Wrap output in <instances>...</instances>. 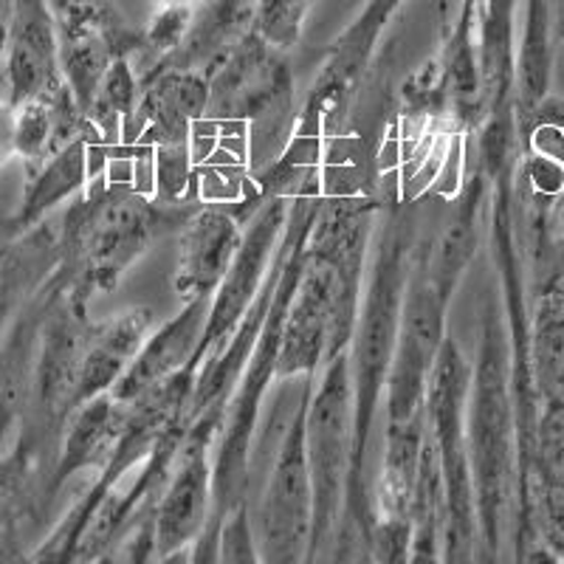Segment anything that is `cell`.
Segmentation results:
<instances>
[{
	"mask_svg": "<svg viewBox=\"0 0 564 564\" xmlns=\"http://www.w3.org/2000/svg\"><path fill=\"white\" fill-rule=\"evenodd\" d=\"M376 212L379 204L365 198L319 200L300 285L282 325L276 352L280 381L316 379L322 367L350 350L365 296V257Z\"/></svg>",
	"mask_w": 564,
	"mask_h": 564,
	"instance_id": "obj_1",
	"label": "cell"
},
{
	"mask_svg": "<svg viewBox=\"0 0 564 564\" xmlns=\"http://www.w3.org/2000/svg\"><path fill=\"white\" fill-rule=\"evenodd\" d=\"M412 251H415V226L404 206H398L381 229L370 282L361 296L359 322H356V334L350 341L352 460L350 475H347L345 517H341L339 539H336L339 551L334 553V558H339L341 547L352 533H359V542H365V551L370 556L376 517H372V502L367 497L365 480L367 446H370L372 423H376V412H379L381 395L387 390V376H390L392 352H395Z\"/></svg>",
	"mask_w": 564,
	"mask_h": 564,
	"instance_id": "obj_2",
	"label": "cell"
},
{
	"mask_svg": "<svg viewBox=\"0 0 564 564\" xmlns=\"http://www.w3.org/2000/svg\"><path fill=\"white\" fill-rule=\"evenodd\" d=\"M195 206L164 204L135 193L133 184H110L105 173L90 178L59 218L63 260L48 291L88 308L94 296L122 282L159 235L181 229Z\"/></svg>",
	"mask_w": 564,
	"mask_h": 564,
	"instance_id": "obj_3",
	"label": "cell"
},
{
	"mask_svg": "<svg viewBox=\"0 0 564 564\" xmlns=\"http://www.w3.org/2000/svg\"><path fill=\"white\" fill-rule=\"evenodd\" d=\"M322 195H294L291 204L289 226L282 238V271L276 280L274 300L269 305L260 339L249 365L240 376L238 387L229 398L224 426L215 441L212 452V513L206 522L204 536L195 542V553H189L193 562H218V531L220 522L243 502H249V460H251V437H254L257 412L263 404L271 381L276 379V352L282 341V325L285 314L294 300V291L300 285L302 265H305V243H308L311 224L316 218Z\"/></svg>",
	"mask_w": 564,
	"mask_h": 564,
	"instance_id": "obj_4",
	"label": "cell"
},
{
	"mask_svg": "<svg viewBox=\"0 0 564 564\" xmlns=\"http://www.w3.org/2000/svg\"><path fill=\"white\" fill-rule=\"evenodd\" d=\"M466 435L480 545L486 547V558H497L513 486H520V421L513 395V339H508L494 294L482 302L480 345L466 401Z\"/></svg>",
	"mask_w": 564,
	"mask_h": 564,
	"instance_id": "obj_5",
	"label": "cell"
},
{
	"mask_svg": "<svg viewBox=\"0 0 564 564\" xmlns=\"http://www.w3.org/2000/svg\"><path fill=\"white\" fill-rule=\"evenodd\" d=\"M468 384H471V365L457 341L446 336L430 376V390H426V437L441 460L446 508H449L443 562H471L480 547V520H477L466 435Z\"/></svg>",
	"mask_w": 564,
	"mask_h": 564,
	"instance_id": "obj_6",
	"label": "cell"
},
{
	"mask_svg": "<svg viewBox=\"0 0 564 564\" xmlns=\"http://www.w3.org/2000/svg\"><path fill=\"white\" fill-rule=\"evenodd\" d=\"M206 79H209L206 119L249 122L251 159L269 150V161L274 164L280 159L276 133H285L282 124L291 116V102H294V74L285 52H276L260 34L249 32L206 68Z\"/></svg>",
	"mask_w": 564,
	"mask_h": 564,
	"instance_id": "obj_7",
	"label": "cell"
},
{
	"mask_svg": "<svg viewBox=\"0 0 564 564\" xmlns=\"http://www.w3.org/2000/svg\"><path fill=\"white\" fill-rule=\"evenodd\" d=\"M319 372L305 410V449L314 482V542L308 562H319L325 547L339 539L352 460L350 350L339 352Z\"/></svg>",
	"mask_w": 564,
	"mask_h": 564,
	"instance_id": "obj_8",
	"label": "cell"
},
{
	"mask_svg": "<svg viewBox=\"0 0 564 564\" xmlns=\"http://www.w3.org/2000/svg\"><path fill=\"white\" fill-rule=\"evenodd\" d=\"M452 296L443 294L426 269V251H412L395 352L387 376V430H406L426 423V390L435 370L437 352L449 336L446 311Z\"/></svg>",
	"mask_w": 564,
	"mask_h": 564,
	"instance_id": "obj_9",
	"label": "cell"
},
{
	"mask_svg": "<svg viewBox=\"0 0 564 564\" xmlns=\"http://www.w3.org/2000/svg\"><path fill=\"white\" fill-rule=\"evenodd\" d=\"M316 379H302L300 401L282 435L274 466L257 508V551L260 562L296 564L311 558L314 542V482L305 449V410Z\"/></svg>",
	"mask_w": 564,
	"mask_h": 564,
	"instance_id": "obj_10",
	"label": "cell"
},
{
	"mask_svg": "<svg viewBox=\"0 0 564 564\" xmlns=\"http://www.w3.org/2000/svg\"><path fill=\"white\" fill-rule=\"evenodd\" d=\"M291 204H294V195L271 193L265 204L257 209L254 218L249 220V226H246L243 243H240L238 254L231 260L220 289L212 296L209 316H206L198 347H195L193 359L184 365L195 376V384L218 361V356L229 345L231 334L238 330V325L249 314L257 294L263 289L276 249L282 243V235H285V226H289Z\"/></svg>",
	"mask_w": 564,
	"mask_h": 564,
	"instance_id": "obj_11",
	"label": "cell"
},
{
	"mask_svg": "<svg viewBox=\"0 0 564 564\" xmlns=\"http://www.w3.org/2000/svg\"><path fill=\"white\" fill-rule=\"evenodd\" d=\"M269 195L263 189L246 195L238 204H198L178 229L175 260V294L181 302L215 296L231 260L243 243L246 226Z\"/></svg>",
	"mask_w": 564,
	"mask_h": 564,
	"instance_id": "obj_12",
	"label": "cell"
},
{
	"mask_svg": "<svg viewBox=\"0 0 564 564\" xmlns=\"http://www.w3.org/2000/svg\"><path fill=\"white\" fill-rule=\"evenodd\" d=\"M218 435L193 423L153 513V558H173L195 545L212 513V446Z\"/></svg>",
	"mask_w": 564,
	"mask_h": 564,
	"instance_id": "obj_13",
	"label": "cell"
},
{
	"mask_svg": "<svg viewBox=\"0 0 564 564\" xmlns=\"http://www.w3.org/2000/svg\"><path fill=\"white\" fill-rule=\"evenodd\" d=\"M0 70H3V94L14 108L43 97L63 83L57 20L48 0H18Z\"/></svg>",
	"mask_w": 564,
	"mask_h": 564,
	"instance_id": "obj_14",
	"label": "cell"
},
{
	"mask_svg": "<svg viewBox=\"0 0 564 564\" xmlns=\"http://www.w3.org/2000/svg\"><path fill=\"white\" fill-rule=\"evenodd\" d=\"M63 260L59 220L20 235H0V339L34 296H43Z\"/></svg>",
	"mask_w": 564,
	"mask_h": 564,
	"instance_id": "obj_15",
	"label": "cell"
},
{
	"mask_svg": "<svg viewBox=\"0 0 564 564\" xmlns=\"http://www.w3.org/2000/svg\"><path fill=\"white\" fill-rule=\"evenodd\" d=\"M212 296H195V300L181 302V311L170 322L155 327L144 347L139 350L124 376L110 387V395L124 406H133L148 390L167 381L173 372H178L186 361L193 359L204 334L206 316H209Z\"/></svg>",
	"mask_w": 564,
	"mask_h": 564,
	"instance_id": "obj_16",
	"label": "cell"
},
{
	"mask_svg": "<svg viewBox=\"0 0 564 564\" xmlns=\"http://www.w3.org/2000/svg\"><path fill=\"white\" fill-rule=\"evenodd\" d=\"M153 330L155 314L150 308H128L108 319L90 322L83 359H79L74 410H79L90 398L108 392L122 379Z\"/></svg>",
	"mask_w": 564,
	"mask_h": 564,
	"instance_id": "obj_17",
	"label": "cell"
},
{
	"mask_svg": "<svg viewBox=\"0 0 564 564\" xmlns=\"http://www.w3.org/2000/svg\"><path fill=\"white\" fill-rule=\"evenodd\" d=\"M130 410L133 406L119 404L110 392H102L70 412V417L65 421L63 449H59L54 477L48 482V497H54L70 477L85 468H97L99 475L108 466L116 446L128 432Z\"/></svg>",
	"mask_w": 564,
	"mask_h": 564,
	"instance_id": "obj_18",
	"label": "cell"
},
{
	"mask_svg": "<svg viewBox=\"0 0 564 564\" xmlns=\"http://www.w3.org/2000/svg\"><path fill=\"white\" fill-rule=\"evenodd\" d=\"M401 7H404V0H367L359 18L352 20L350 26L336 37V43L330 45L325 68H322L319 79L311 90V99L325 105L327 113L339 110L345 99L356 90L387 23L395 18Z\"/></svg>",
	"mask_w": 564,
	"mask_h": 564,
	"instance_id": "obj_19",
	"label": "cell"
},
{
	"mask_svg": "<svg viewBox=\"0 0 564 564\" xmlns=\"http://www.w3.org/2000/svg\"><path fill=\"white\" fill-rule=\"evenodd\" d=\"M90 141H105L99 135H79L54 153L52 159L43 161L40 167L26 170V189L20 198L18 209L9 215L0 235H20V231L34 229L37 224L48 220L59 206L70 204L85 193L90 181L88 167V148Z\"/></svg>",
	"mask_w": 564,
	"mask_h": 564,
	"instance_id": "obj_20",
	"label": "cell"
},
{
	"mask_svg": "<svg viewBox=\"0 0 564 564\" xmlns=\"http://www.w3.org/2000/svg\"><path fill=\"white\" fill-rule=\"evenodd\" d=\"M254 12L257 0H195L193 20H189V29L184 34V43L159 65V70H206L238 40L254 32Z\"/></svg>",
	"mask_w": 564,
	"mask_h": 564,
	"instance_id": "obj_21",
	"label": "cell"
},
{
	"mask_svg": "<svg viewBox=\"0 0 564 564\" xmlns=\"http://www.w3.org/2000/svg\"><path fill=\"white\" fill-rule=\"evenodd\" d=\"M488 184H491V178L482 170H477V175H471L468 184L463 186V193L457 195V209L449 224L443 226L441 238L435 243H423L426 269H430L432 280L441 285L443 294L455 296L463 271L475 260L477 243H480L482 195H486Z\"/></svg>",
	"mask_w": 564,
	"mask_h": 564,
	"instance_id": "obj_22",
	"label": "cell"
},
{
	"mask_svg": "<svg viewBox=\"0 0 564 564\" xmlns=\"http://www.w3.org/2000/svg\"><path fill=\"white\" fill-rule=\"evenodd\" d=\"M551 83V9L547 0H525V26L517 48V97L525 116L547 99Z\"/></svg>",
	"mask_w": 564,
	"mask_h": 564,
	"instance_id": "obj_23",
	"label": "cell"
},
{
	"mask_svg": "<svg viewBox=\"0 0 564 564\" xmlns=\"http://www.w3.org/2000/svg\"><path fill=\"white\" fill-rule=\"evenodd\" d=\"M139 97V70H135L133 57H130V54H122V57H116L113 63H110V68L105 70L102 83H99L97 94L90 99L85 116L97 124L99 133L105 135L108 144H119V141H122V122L133 113Z\"/></svg>",
	"mask_w": 564,
	"mask_h": 564,
	"instance_id": "obj_24",
	"label": "cell"
},
{
	"mask_svg": "<svg viewBox=\"0 0 564 564\" xmlns=\"http://www.w3.org/2000/svg\"><path fill=\"white\" fill-rule=\"evenodd\" d=\"M528 379L533 395L564 406V316H545L528 339Z\"/></svg>",
	"mask_w": 564,
	"mask_h": 564,
	"instance_id": "obj_25",
	"label": "cell"
},
{
	"mask_svg": "<svg viewBox=\"0 0 564 564\" xmlns=\"http://www.w3.org/2000/svg\"><path fill=\"white\" fill-rule=\"evenodd\" d=\"M536 475L547 491L564 494V406L545 404L533 423L525 477Z\"/></svg>",
	"mask_w": 564,
	"mask_h": 564,
	"instance_id": "obj_26",
	"label": "cell"
},
{
	"mask_svg": "<svg viewBox=\"0 0 564 564\" xmlns=\"http://www.w3.org/2000/svg\"><path fill=\"white\" fill-rule=\"evenodd\" d=\"M316 3L319 0H257L254 32L274 45L276 52H294L302 43Z\"/></svg>",
	"mask_w": 564,
	"mask_h": 564,
	"instance_id": "obj_27",
	"label": "cell"
},
{
	"mask_svg": "<svg viewBox=\"0 0 564 564\" xmlns=\"http://www.w3.org/2000/svg\"><path fill=\"white\" fill-rule=\"evenodd\" d=\"M254 520H249V502L238 506L220 522L218 531V562H257Z\"/></svg>",
	"mask_w": 564,
	"mask_h": 564,
	"instance_id": "obj_28",
	"label": "cell"
},
{
	"mask_svg": "<svg viewBox=\"0 0 564 564\" xmlns=\"http://www.w3.org/2000/svg\"><path fill=\"white\" fill-rule=\"evenodd\" d=\"M23 480H26V449L0 457V531L12 522L20 491H23Z\"/></svg>",
	"mask_w": 564,
	"mask_h": 564,
	"instance_id": "obj_29",
	"label": "cell"
},
{
	"mask_svg": "<svg viewBox=\"0 0 564 564\" xmlns=\"http://www.w3.org/2000/svg\"><path fill=\"white\" fill-rule=\"evenodd\" d=\"M14 122H18V110L0 90V167H7L9 161L18 159V153H14Z\"/></svg>",
	"mask_w": 564,
	"mask_h": 564,
	"instance_id": "obj_30",
	"label": "cell"
},
{
	"mask_svg": "<svg viewBox=\"0 0 564 564\" xmlns=\"http://www.w3.org/2000/svg\"><path fill=\"white\" fill-rule=\"evenodd\" d=\"M14 9H18V0H0V59H3V52H7L9 32H12L14 23Z\"/></svg>",
	"mask_w": 564,
	"mask_h": 564,
	"instance_id": "obj_31",
	"label": "cell"
},
{
	"mask_svg": "<svg viewBox=\"0 0 564 564\" xmlns=\"http://www.w3.org/2000/svg\"><path fill=\"white\" fill-rule=\"evenodd\" d=\"M556 34L564 45V0H558V9H556Z\"/></svg>",
	"mask_w": 564,
	"mask_h": 564,
	"instance_id": "obj_32",
	"label": "cell"
},
{
	"mask_svg": "<svg viewBox=\"0 0 564 564\" xmlns=\"http://www.w3.org/2000/svg\"><path fill=\"white\" fill-rule=\"evenodd\" d=\"M161 7H164V3H186V7H193L195 0H159Z\"/></svg>",
	"mask_w": 564,
	"mask_h": 564,
	"instance_id": "obj_33",
	"label": "cell"
}]
</instances>
